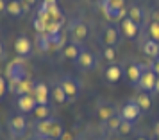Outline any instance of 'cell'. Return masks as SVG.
<instances>
[{
  "label": "cell",
  "mask_w": 159,
  "mask_h": 140,
  "mask_svg": "<svg viewBox=\"0 0 159 140\" xmlns=\"http://www.w3.org/2000/svg\"><path fill=\"white\" fill-rule=\"evenodd\" d=\"M6 74H7L9 90H11V92H15L16 86H18V84H20L23 79H27V72H25V68H23V63H22V61H11V63L7 65Z\"/></svg>",
  "instance_id": "obj_1"
},
{
  "label": "cell",
  "mask_w": 159,
  "mask_h": 140,
  "mask_svg": "<svg viewBox=\"0 0 159 140\" xmlns=\"http://www.w3.org/2000/svg\"><path fill=\"white\" fill-rule=\"evenodd\" d=\"M57 83L63 86V90H65V94L68 95V99H70V101H75V99L79 97L80 88H82V86H80V81L77 79V77L66 74V75H63Z\"/></svg>",
  "instance_id": "obj_2"
},
{
  "label": "cell",
  "mask_w": 159,
  "mask_h": 140,
  "mask_svg": "<svg viewBox=\"0 0 159 140\" xmlns=\"http://www.w3.org/2000/svg\"><path fill=\"white\" fill-rule=\"evenodd\" d=\"M7 129L13 137H22L27 131V118L23 115H13L7 122Z\"/></svg>",
  "instance_id": "obj_3"
},
{
  "label": "cell",
  "mask_w": 159,
  "mask_h": 140,
  "mask_svg": "<svg viewBox=\"0 0 159 140\" xmlns=\"http://www.w3.org/2000/svg\"><path fill=\"white\" fill-rule=\"evenodd\" d=\"M156 79H157V74L152 70L150 66L145 65L143 68V75H141V79H139V88L143 90L145 94H148V92H154V86H156Z\"/></svg>",
  "instance_id": "obj_4"
},
{
  "label": "cell",
  "mask_w": 159,
  "mask_h": 140,
  "mask_svg": "<svg viewBox=\"0 0 159 140\" xmlns=\"http://www.w3.org/2000/svg\"><path fill=\"white\" fill-rule=\"evenodd\" d=\"M75 63L79 66L80 70H93L95 66H97V58H95V54L91 51H88V49H82V52L79 54V58L75 59Z\"/></svg>",
  "instance_id": "obj_5"
},
{
  "label": "cell",
  "mask_w": 159,
  "mask_h": 140,
  "mask_svg": "<svg viewBox=\"0 0 159 140\" xmlns=\"http://www.w3.org/2000/svg\"><path fill=\"white\" fill-rule=\"evenodd\" d=\"M15 52L20 58H32V41L25 34L18 36L15 41Z\"/></svg>",
  "instance_id": "obj_6"
},
{
  "label": "cell",
  "mask_w": 159,
  "mask_h": 140,
  "mask_svg": "<svg viewBox=\"0 0 159 140\" xmlns=\"http://www.w3.org/2000/svg\"><path fill=\"white\" fill-rule=\"evenodd\" d=\"M139 113H141V108L138 106L136 101H129V103H125L122 106V110H120L122 118L123 120H127V122H134V120L139 117Z\"/></svg>",
  "instance_id": "obj_7"
},
{
  "label": "cell",
  "mask_w": 159,
  "mask_h": 140,
  "mask_svg": "<svg viewBox=\"0 0 159 140\" xmlns=\"http://www.w3.org/2000/svg\"><path fill=\"white\" fill-rule=\"evenodd\" d=\"M120 32H122L127 40H136L138 34H139V25L132 22L129 16H125L122 22H120Z\"/></svg>",
  "instance_id": "obj_8"
},
{
  "label": "cell",
  "mask_w": 159,
  "mask_h": 140,
  "mask_svg": "<svg viewBox=\"0 0 159 140\" xmlns=\"http://www.w3.org/2000/svg\"><path fill=\"white\" fill-rule=\"evenodd\" d=\"M68 29H70V34L75 41H84V38L88 36V25L82 20H72Z\"/></svg>",
  "instance_id": "obj_9"
},
{
  "label": "cell",
  "mask_w": 159,
  "mask_h": 140,
  "mask_svg": "<svg viewBox=\"0 0 159 140\" xmlns=\"http://www.w3.org/2000/svg\"><path fill=\"white\" fill-rule=\"evenodd\" d=\"M18 110L22 113H34V110L38 108V101L36 97L32 95H18Z\"/></svg>",
  "instance_id": "obj_10"
},
{
  "label": "cell",
  "mask_w": 159,
  "mask_h": 140,
  "mask_svg": "<svg viewBox=\"0 0 159 140\" xmlns=\"http://www.w3.org/2000/svg\"><path fill=\"white\" fill-rule=\"evenodd\" d=\"M104 43L106 47H116V43L120 41V29L116 27L115 23H109L106 31H104Z\"/></svg>",
  "instance_id": "obj_11"
},
{
  "label": "cell",
  "mask_w": 159,
  "mask_h": 140,
  "mask_svg": "<svg viewBox=\"0 0 159 140\" xmlns=\"http://www.w3.org/2000/svg\"><path fill=\"white\" fill-rule=\"evenodd\" d=\"M102 11L111 23H116V22H122L125 15H127V9H122V7H111V6H104L102 4Z\"/></svg>",
  "instance_id": "obj_12"
},
{
  "label": "cell",
  "mask_w": 159,
  "mask_h": 140,
  "mask_svg": "<svg viewBox=\"0 0 159 140\" xmlns=\"http://www.w3.org/2000/svg\"><path fill=\"white\" fill-rule=\"evenodd\" d=\"M54 122H56V118H52V117L45 118V120H38V126H36V135H38V138L48 140Z\"/></svg>",
  "instance_id": "obj_13"
},
{
  "label": "cell",
  "mask_w": 159,
  "mask_h": 140,
  "mask_svg": "<svg viewBox=\"0 0 159 140\" xmlns=\"http://www.w3.org/2000/svg\"><path fill=\"white\" fill-rule=\"evenodd\" d=\"M32 95L36 97L38 104L41 106H48V86L45 83H34V90H32Z\"/></svg>",
  "instance_id": "obj_14"
},
{
  "label": "cell",
  "mask_w": 159,
  "mask_h": 140,
  "mask_svg": "<svg viewBox=\"0 0 159 140\" xmlns=\"http://www.w3.org/2000/svg\"><path fill=\"white\" fill-rule=\"evenodd\" d=\"M104 75H106V81H107V83H118L120 79H122L123 70H122V66H120V65H116V63H111V65L106 68Z\"/></svg>",
  "instance_id": "obj_15"
},
{
  "label": "cell",
  "mask_w": 159,
  "mask_h": 140,
  "mask_svg": "<svg viewBox=\"0 0 159 140\" xmlns=\"http://www.w3.org/2000/svg\"><path fill=\"white\" fill-rule=\"evenodd\" d=\"M143 68L145 65H139V63H134V65H130L127 68V77H129V81L132 84H139V79L143 75Z\"/></svg>",
  "instance_id": "obj_16"
},
{
  "label": "cell",
  "mask_w": 159,
  "mask_h": 140,
  "mask_svg": "<svg viewBox=\"0 0 159 140\" xmlns=\"http://www.w3.org/2000/svg\"><path fill=\"white\" fill-rule=\"evenodd\" d=\"M143 52L148 56V58H154L157 59L159 58V41H156V40H147L143 43Z\"/></svg>",
  "instance_id": "obj_17"
},
{
  "label": "cell",
  "mask_w": 159,
  "mask_h": 140,
  "mask_svg": "<svg viewBox=\"0 0 159 140\" xmlns=\"http://www.w3.org/2000/svg\"><path fill=\"white\" fill-rule=\"evenodd\" d=\"M127 16H129L134 23L141 25V23H143V20H145V11L139 7V6H130V7L127 9Z\"/></svg>",
  "instance_id": "obj_18"
},
{
  "label": "cell",
  "mask_w": 159,
  "mask_h": 140,
  "mask_svg": "<svg viewBox=\"0 0 159 140\" xmlns=\"http://www.w3.org/2000/svg\"><path fill=\"white\" fill-rule=\"evenodd\" d=\"M50 95H52V99H54L57 104H65L66 101H68V95L65 94V90H63V86H61L59 83H54Z\"/></svg>",
  "instance_id": "obj_19"
},
{
  "label": "cell",
  "mask_w": 159,
  "mask_h": 140,
  "mask_svg": "<svg viewBox=\"0 0 159 140\" xmlns=\"http://www.w3.org/2000/svg\"><path fill=\"white\" fill-rule=\"evenodd\" d=\"M6 13H7L9 16H13V18H18V16H22V15H23L22 2H20V0H9Z\"/></svg>",
  "instance_id": "obj_20"
},
{
  "label": "cell",
  "mask_w": 159,
  "mask_h": 140,
  "mask_svg": "<svg viewBox=\"0 0 159 140\" xmlns=\"http://www.w3.org/2000/svg\"><path fill=\"white\" fill-rule=\"evenodd\" d=\"M36 47H38V51H41V52H48L52 49L47 32H36Z\"/></svg>",
  "instance_id": "obj_21"
},
{
  "label": "cell",
  "mask_w": 159,
  "mask_h": 140,
  "mask_svg": "<svg viewBox=\"0 0 159 140\" xmlns=\"http://www.w3.org/2000/svg\"><path fill=\"white\" fill-rule=\"evenodd\" d=\"M63 52H65V58L66 59H72V61H75V59L79 58V54L82 52V49H80L77 43H68L65 47V51H63Z\"/></svg>",
  "instance_id": "obj_22"
},
{
  "label": "cell",
  "mask_w": 159,
  "mask_h": 140,
  "mask_svg": "<svg viewBox=\"0 0 159 140\" xmlns=\"http://www.w3.org/2000/svg\"><path fill=\"white\" fill-rule=\"evenodd\" d=\"M32 90H34V84H32L29 79H23V81L16 86L15 94H16V95H30V94H32Z\"/></svg>",
  "instance_id": "obj_23"
},
{
  "label": "cell",
  "mask_w": 159,
  "mask_h": 140,
  "mask_svg": "<svg viewBox=\"0 0 159 140\" xmlns=\"http://www.w3.org/2000/svg\"><path fill=\"white\" fill-rule=\"evenodd\" d=\"M113 115H115L113 106H109V104H100V106H98V118H100V120L107 122Z\"/></svg>",
  "instance_id": "obj_24"
},
{
  "label": "cell",
  "mask_w": 159,
  "mask_h": 140,
  "mask_svg": "<svg viewBox=\"0 0 159 140\" xmlns=\"http://www.w3.org/2000/svg\"><path fill=\"white\" fill-rule=\"evenodd\" d=\"M122 122H123L122 115H120V113H115V115H113V117L106 122V124H107V129L111 133H115V131L118 133V129H120V124H122Z\"/></svg>",
  "instance_id": "obj_25"
},
{
  "label": "cell",
  "mask_w": 159,
  "mask_h": 140,
  "mask_svg": "<svg viewBox=\"0 0 159 140\" xmlns=\"http://www.w3.org/2000/svg\"><path fill=\"white\" fill-rule=\"evenodd\" d=\"M134 101H136L138 106L141 108V111H148V110H150L152 99H150V95H148V94H141V95H138Z\"/></svg>",
  "instance_id": "obj_26"
},
{
  "label": "cell",
  "mask_w": 159,
  "mask_h": 140,
  "mask_svg": "<svg viewBox=\"0 0 159 140\" xmlns=\"http://www.w3.org/2000/svg\"><path fill=\"white\" fill-rule=\"evenodd\" d=\"M48 36V41H50V45H52V49L56 47V49H59L61 45L65 43V38H63V32L59 31V32H54V34H47Z\"/></svg>",
  "instance_id": "obj_27"
},
{
  "label": "cell",
  "mask_w": 159,
  "mask_h": 140,
  "mask_svg": "<svg viewBox=\"0 0 159 140\" xmlns=\"http://www.w3.org/2000/svg\"><path fill=\"white\" fill-rule=\"evenodd\" d=\"M34 117L38 120H45V118L50 117V110H48V106H41V104H38V108L34 110Z\"/></svg>",
  "instance_id": "obj_28"
},
{
  "label": "cell",
  "mask_w": 159,
  "mask_h": 140,
  "mask_svg": "<svg viewBox=\"0 0 159 140\" xmlns=\"http://www.w3.org/2000/svg\"><path fill=\"white\" fill-rule=\"evenodd\" d=\"M148 34H150L152 40H156V41H159V23L152 22L150 25H148Z\"/></svg>",
  "instance_id": "obj_29"
},
{
  "label": "cell",
  "mask_w": 159,
  "mask_h": 140,
  "mask_svg": "<svg viewBox=\"0 0 159 140\" xmlns=\"http://www.w3.org/2000/svg\"><path fill=\"white\" fill-rule=\"evenodd\" d=\"M115 58H116V49L115 47H106L104 49V59H107V61H115Z\"/></svg>",
  "instance_id": "obj_30"
},
{
  "label": "cell",
  "mask_w": 159,
  "mask_h": 140,
  "mask_svg": "<svg viewBox=\"0 0 159 140\" xmlns=\"http://www.w3.org/2000/svg\"><path fill=\"white\" fill-rule=\"evenodd\" d=\"M104 6H111V7H122L125 9V0H100Z\"/></svg>",
  "instance_id": "obj_31"
},
{
  "label": "cell",
  "mask_w": 159,
  "mask_h": 140,
  "mask_svg": "<svg viewBox=\"0 0 159 140\" xmlns=\"http://www.w3.org/2000/svg\"><path fill=\"white\" fill-rule=\"evenodd\" d=\"M34 29H36V32H47V22L36 16V20H34Z\"/></svg>",
  "instance_id": "obj_32"
},
{
  "label": "cell",
  "mask_w": 159,
  "mask_h": 140,
  "mask_svg": "<svg viewBox=\"0 0 159 140\" xmlns=\"http://www.w3.org/2000/svg\"><path fill=\"white\" fill-rule=\"evenodd\" d=\"M130 131H132V122L123 120L122 124H120V129H118V133H120V135H129Z\"/></svg>",
  "instance_id": "obj_33"
},
{
  "label": "cell",
  "mask_w": 159,
  "mask_h": 140,
  "mask_svg": "<svg viewBox=\"0 0 159 140\" xmlns=\"http://www.w3.org/2000/svg\"><path fill=\"white\" fill-rule=\"evenodd\" d=\"M6 92H7V81L0 75V99L4 97V94H6Z\"/></svg>",
  "instance_id": "obj_34"
},
{
  "label": "cell",
  "mask_w": 159,
  "mask_h": 140,
  "mask_svg": "<svg viewBox=\"0 0 159 140\" xmlns=\"http://www.w3.org/2000/svg\"><path fill=\"white\" fill-rule=\"evenodd\" d=\"M6 9H7V2L6 0H0V15H4Z\"/></svg>",
  "instance_id": "obj_35"
},
{
  "label": "cell",
  "mask_w": 159,
  "mask_h": 140,
  "mask_svg": "<svg viewBox=\"0 0 159 140\" xmlns=\"http://www.w3.org/2000/svg\"><path fill=\"white\" fill-rule=\"evenodd\" d=\"M20 2H22V9H23V13H29V11H30V6L27 4V2H25V0H20Z\"/></svg>",
  "instance_id": "obj_36"
},
{
  "label": "cell",
  "mask_w": 159,
  "mask_h": 140,
  "mask_svg": "<svg viewBox=\"0 0 159 140\" xmlns=\"http://www.w3.org/2000/svg\"><path fill=\"white\" fill-rule=\"evenodd\" d=\"M152 22L159 23V11H156V13H154V16H152Z\"/></svg>",
  "instance_id": "obj_37"
},
{
  "label": "cell",
  "mask_w": 159,
  "mask_h": 140,
  "mask_svg": "<svg viewBox=\"0 0 159 140\" xmlns=\"http://www.w3.org/2000/svg\"><path fill=\"white\" fill-rule=\"evenodd\" d=\"M154 133H156V137L159 138V122H156V126H154Z\"/></svg>",
  "instance_id": "obj_38"
},
{
  "label": "cell",
  "mask_w": 159,
  "mask_h": 140,
  "mask_svg": "<svg viewBox=\"0 0 159 140\" xmlns=\"http://www.w3.org/2000/svg\"><path fill=\"white\" fill-rule=\"evenodd\" d=\"M154 92H156V94H159V77L156 79V86H154Z\"/></svg>",
  "instance_id": "obj_39"
},
{
  "label": "cell",
  "mask_w": 159,
  "mask_h": 140,
  "mask_svg": "<svg viewBox=\"0 0 159 140\" xmlns=\"http://www.w3.org/2000/svg\"><path fill=\"white\" fill-rule=\"evenodd\" d=\"M25 2H27V4H29L30 7H32V6H36V2H38V0H25Z\"/></svg>",
  "instance_id": "obj_40"
},
{
  "label": "cell",
  "mask_w": 159,
  "mask_h": 140,
  "mask_svg": "<svg viewBox=\"0 0 159 140\" xmlns=\"http://www.w3.org/2000/svg\"><path fill=\"white\" fill-rule=\"evenodd\" d=\"M2 56H4V43L0 41V58H2Z\"/></svg>",
  "instance_id": "obj_41"
},
{
  "label": "cell",
  "mask_w": 159,
  "mask_h": 140,
  "mask_svg": "<svg viewBox=\"0 0 159 140\" xmlns=\"http://www.w3.org/2000/svg\"><path fill=\"white\" fill-rule=\"evenodd\" d=\"M43 2H47V4H57V0H43Z\"/></svg>",
  "instance_id": "obj_42"
},
{
  "label": "cell",
  "mask_w": 159,
  "mask_h": 140,
  "mask_svg": "<svg viewBox=\"0 0 159 140\" xmlns=\"http://www.w3.org/2000/svg\"><path fill=\"white\" fill-rule=\"evenodd\" d=\"M138 140H147V138H138Z\"/></svg>",
  "instance_id": "obj_43"
},
{
  "label": "cell",
  "mask_w": 159,
  "mask_h": 140,
  "mask_svg": "<svg viewBox=\"0 0 159 140\" xmlns=\"http://www.w3.org/2000/svg\"><path fill=\"white\" fill-rule=\"evenodd\" d=\"M157 140H159V138H157Z\"/></svg>",
  "instance_id": "obj_44"
}]
</instances>
